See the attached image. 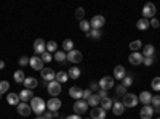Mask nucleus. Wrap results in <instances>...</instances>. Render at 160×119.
<instances>
[{
  "label": "nucleus",
  "instance_id": "1",
  "mask_svg": "<svg viewBox=\"0 0 160 119\" xmlns=\"http://www.w3.org/2000/svg\"><path fill=\"white\" fill-rule=\"evenodd\" d=\"M31 108H32V113H35L37 116H42L45 113V108H47V103L43 101V98H40V97H34L31 100Z\"/></svg>",
  "mask_w": 160,
  "mask_h": 119
},
{
  "label": "nucleus",
  "instance_id": "2",
  "mask_svg": "<svg viewBox=\"0 0 160 119\" xmlns=\"http://www.w3.org/2000/svg\"><path fill=\"white\" fill-rule=\"evenodd\" d=\"M122 103H123L125 108H135V106H138L139 100H138V97H136L135 94H127V95L123 97Z\"/></svg>",
  "mask_w": 160,
  "mask_h": 119
},
{
  "label": "nucleus",
  "instance_id": "3",
  "mask_svg": "<svg viewBox=\"0 0 160 119\" xmlns=\"http://www.w3.org/2000/svg\"><path fill=\"white\" fill-rule=\"evenodd\" d=\"M48 94L51 95V98H55V97H58L59 94H61V84L58 82V81H51V82H48Z\"/></svg>",
  "mask_w": 160,
  "mask_h": 119
},
{
  "label": "nucleus",
  "instance_id": "4",
  "mask_svg": "<svg viewBox=\"0 0 160 119\" xmlns=\"http://www.w3.org/2000/svg\"><path fill=\"white\" fill-rule=\"evenodd\" d=\"M99 84V89L101 90H111L112 87H114V77H111V76H104V77H101V81L98 82Z\"/></svg>",
  "mask_w": 160,
  "mask_h": 119
},
{
  "label": "nucleus",
  "instance_id": "5",
  "mask_svg": "<svg viewBox=\"0 0 160 119\" xmlns=\"http://www.w3.org/2000/svg\"><path fill=\"white\" fill-rule=\"evenodd\" d=\"M154 16H155V5L151 3V2H148V3L142 7V18H146V19L151 18L152 19Z\"/></svg>",
  "mask_w": 160,
  "mask_h": 119
},
{
  "label": "nucleus",
  "instance_id": "6",
  "mask_svg": "<svg viewBox=\"0 0 160 119\" xmlns=\"http://www.w3.org/2000/svg\"><path fill=\"white\" fill-rule=\"evenodd\" d=\"M87 110H88V103L85 101V100H77L75 103H74V113L75 114H85L87 113Z\"/></svg>",
  "mask_w": 160,
  "mask_h": 119
},
{
  "label": "nucleus",
  "instance_id": "7",
  "mask_svg": "<svg viewBox=\"0 0 160 119\" xmlns=\"http://www.w3.org/2000/svg\"><path fill=\"white\" fill-rule=\"evenodd\" d=\"M34 51L38 55H43L45 51H47V42L43 41V39H35V42H34Z\"/></svg>",
  "mask_w": 160,
  "mask_h": 119
},
{
  "label": "nucleus",
  "instance_id": "8",
  "mask_svg": "<svg viewBox=\"0 0 160 119\" xmlns=\"http://www.w3.org/2000/svg\"><path fill=\"white\" fill-rule=\"evenodd\" d=\"M106 24V19H104V16L102 15H96V16H93L91 18V21H90V26H91V29H99L101 31V28Z\"/></svg>",
  "mask_w": 160,
  "mask_h": 119
},
{
  "label": "nucleus",
  "instance_id": "9",
  "mask_svg": "<svg viewBox=\"0 0 160 119\" xmlns=\"http://www.w3.org/2000/svg\"><path fill=\"white\" fill-rule=\"evenodd\" d=\"M47 108H48V111H51V113H58V110L61 108V100H59L58 97L50 98V100L47 101Z\"/></svg>",
  "mask_w": 160,
  "mask_h": 119
},
{
  "label": "nucleus",
  "instance_id": "10",
  "mask_svg": "<svg viewBox=\"0 0 160 119\" xmlns=\"http://www.w3.org/2000/svg\"><path fill=\"white\" fill-rule=\"evenodd\" d=\"M16 111H18V114H19V116L28 117V116H31L32 108H31V105H29V103H19L18 106H16Z\"/></svg>",
  "mask_w": 160,
  "mask_h": 119
},
{
  "label": "nucleus",
  "instance_id": "11",
  "mask_svg": "<svg viewBox=\"0 0 160 119\" xmlns=\"http://www.w3.org/2000/svg\"><path fill=\"white\" fill-rule=\"evenodd\" d=\"M82 58H83V55L80 53L78 50H71V51H68V61H71V63H74V64H77V63H80L82 61Z\"/></svg>",
  "mask_w": 160,
  "mask_h": 119
},
{
  "label": "nucleus",
  "instance_id": "12",
  "mask_svg": "<svg viewBox=\"0 0 160 119\" xmlns=\"http://www.w3.org/2000/svg\"><path fill=\"white\" fill-rule=\"evenodd\" d=\"M128 61H130V64L138 66V64H142L144 57H142V53H139V51H131V55L128 57Z\"/></svg>",
  "mask_w": 160,
  "mask_h": 119
},
{
  "label": "nucleus",
  "instance_id": "13",
  "mask_svg": "<svg viewBox=\"0 0 160 119\" xmlns=\"http://www.w3.org/2000/svg\"><path fill=\"white\" fill-rule=\"evenodd\" d=\"M139 116H141V119H152L154 108L151 106V105H144V106L141 108V111H139Z\"/></svg>",
  "mask_w": 160,
  "mask_h": 119
},
{
  "label": "nucleus",
  "instance_id": "14",
  "mask_svg": "<svg viewBox=\"0 0 160 119\" xmlns=\"http://www.w3.org/2000/svg\"><path fill=\"white\" fill-rule=\"evenodd\" d=\"M29 64H31V68L35 69V71H42L43 69V61H42L40 57H31Z\"/></svg>",
  "mask_w": 160,
  "mask_h": 119
},
{
  "label": "nucleus",
  "instance_id": "15",
  "mask_svg": "<svg viewBox=\"0 0 160 119\" xmlns=\"http://www.w3.org/2000/svg\"><path fill=\"white\" fill-rule=\"evenodd\" d=\"M40 73H42V79H43V81H47V82L55 81V77H56V73L53 71L51 68H43Z\"/></svg>",
  "mask_w": 160,
  "mask_h": 119
},
{
  "label": "nucleus",
  "instance_id": "16",
  "mask_svg": "<svg viewBox=\"0 0 160 119\" xmlns=\"http://www.w3.org/2000/svg\"><path fill=\"white\" fill-rule=\"evenodd\" d=\"M18 95H19V100H21V103H29V101L34 98L32 90H29V89H24V90H21Z\"/></svg>",
  "mask_w": 160,
  "mask_h": 119
},
{
  "label": "nucleus",
  "instance_id": "17",
  "mask_svg": "<svg viewBox=\"0 0 160 119\" xmlns=\"http://www.w3.org/2000/svg\"><path fill=\"white\" fill-rule=\"evenodd\" d=\"M138 100H139V103H142V106H144V105H149L151 100H152V94L148 92V90H142L139 94V97H138Z\"/></svg>",
  "mask_w": 160,
  "mask_h": 119
},
{
  "label": "nucleus",
  "instance_id": "18",
  "mask_svg": "<svg viewBox=\"0 0 160 119\" xmlns=\"http://www.w3.org/2000/svg\"><path fill=\"white\" fill-rule=\"evenodd\" d=\"M123 111H125L123 103H122V101H118V100H115L114 105H112V113H114V116H122Z\"/></svg>",
  "mask_w": 160,
  "mask_h": 119
},
{
  "label": "nucleus",
  "instance_id": "19",
  "mask_svg": "<svg viewBox=\"0 0 160 119\" xmlns=\"http://www.w3.org/2000/svg\"><path fill=\"white\" fill-rule=\"evenodd\" d=\"M90 116H91V119H104V117H106V111H104L101 106H96V108L91 110Z\"/></svg>",
  "mask_w": 160,
  "mask_h": 119
},
{
  "label": "nucleus",
  "instance_id": "20",
  "mask_svg": "<svg viewBox=\"0 0 160 119\" xmlns=\"http://www.w3.org/2000/svg\"><path fill=\"white\" fill-rule=\"evenodd\" d=\"M127 76V71H125V68H123V66H115V68H114V79H118V81H122V79Z\"/></svg>",
  "mask_w": 160,
  "mask_h": 119
},
{
  "label": "nucleus",
  "instance_id": "21",
  "mask_svg": "<svg viewBox=\"0 0 160 119\" xmlns=\"http://www.w3.org/2000/svg\"><path fill=\"white\" fill-rule=\"evenodd\" d=\"M7 103L11 105V106H18V105L21 103L19 95H18V94H13V92H11V94H8V95H7Z\"/></svg>",
  "mask_w": 160,
  "mask_h": 119
},
{
  "label": "nucleus",
  "instance_id": "22",
  "mask_svg": "<svg viewBox=\"0 0 160 119\" xmlns=\"http://www.w3.org/2000/svg\"><path fill=\"white\" fill-rule=\"evenodd\" d=\"M82 94H83V90L80 89V87H77V85H74V87L69 89V95L72 98H75V100H82Z\"/></svg>",
  "mask_w": 160,
  "mask_h": 119
},
{
  "label": "nucleus",
  "instance_id": "23",
  "mask_svg": "<svg viewBox=\"0 0 160 119\" xmlns=\"http://www.w3.org/2000/svg\"><path fill=\"white\" fill-rule=\"evenodd\" d=\"M22 84H24V87H26V89L32 90V89H35V87L38 85V81H37L35 77H26Z\"/></svg>",
  "mask_w": 160,
  "mask_h": 119
},
{
  "label": "nucleus",
  "instance_id": "24",
  "mask_svg": "<svg viewBox=\"0 0 160 119\" xmlns=\"http://www.w3.org/2000/svg\"><path fill=\"white\" fill-rule=\"evenodd\" d=\"M136 28H138L139 31H146V29H149V28H151V23H149V19L141 18V19L136 23Z\"/></svg>",
  "mask_w": 160,
  "mask_h": 119
},
{
  "label": "nucleus",
  "instance_id": "25",
  "mask_svg": "<svg viewBox=\"0 0 160 119\" xmlns=\"http://www.w3.org/2000/svg\"><path fill=\"white\" fill-rule=\"evenodd\" d=\"M142 57L144 58H148V57H154V53H155V48H154V45L152 44H148V45H144V48H142Z\"/></svg>",
  "mask_w": 160,
  "mask_h": 119
},
{
  "label": "nucleus",
  "instance_id": "26",
  "mask_svg": "<svg viewBox=\"0 0 160 119\" xmlns=\"http://www.w3.org/2000/svg\"><path fill=\"white\" fill-rule=\"evenodd\" d=\"M87 103H88V106H93V108H96L98 106V105L101 103V98L98 97V95H95V94H93L88 100H87Z\"/></svg>",
  "mask_w": 160,
  "mask_h": 119
},
{
  "label": "nucleus",
  "instance_id": "27",
  "mask_svg": "<svg viewBox=\"0 0 160 119\" xmlns=\"http://www.w3.org/2000/svg\"><path fill=\"white\" fill-rule=\"evenodd\" d=\"M68 79H69V74L68 73H66V71H59V73H56L55 81H58L59 84H62V82H68Z\"/></svg>",
  "mask_w": 160,
  "mask_h": 119
},
{
  "label": "nucleus",
  "instance_id": "28",
  "mask_svg": "<svg viewBox=\"0 0 160 119\" xmlns=\"http://www.w3.org/2000/svg\"><path fill=\"white\" fill-rule=\"evenodd\" d=\"M112 105H114V100H111L109 97H108V98H104V100H101V108H102L104 111L112 110Z\"/></svg>",
  "mask_w": 160,
  "mask_h": 119
},
{
  "label": "nucleus",
  "instance_id": "29",
  "mask_svg": "<svg viewBox=\"0 0 160 119\" xmlns=\"http://www.w3.org/2000/svg\"><path fill=\"white\" fill-rule=\"evenodd\" d=\"M13 79H15V82H18V84H21V82H24V79H26V74L21 71V69H18V71H15V74H13Z\"/></svg>",
  "mask_w": 160,
  "mask_h": 119
},
{
  "label": "nucleus",
  "instance_id": "30",
  "mask_svg": "<svg viewBox=\"0 0 160 119\" xmlns=\"http://www.w3.org/2000/svg\"><path fill=\"white\" fill-rule=\"evenodd\" d=\"M47 51L48 53H55V51H58V44L55 42V41H48L47 42Z\"/></svg>",
  "mask_w": 160,
  "mask_h": 119
},
{
  "label": "nucleus",
  "instance_id": "31",
  "mask_svg": "<svg viewBox=\"0 0 160 119\" xmlns=\"http://www.w3.org/2000/svg\"><path fill=\"white\" fill-rule=\"evenodd\" d=\"M53 55H55V60L59 61V63H62V61L68 60V53H66V51H55Z\"/></svg>",
  "mask_w": 160,
  "mask_h": 119
},
{
  "label": "nucleus",
  "instance_id": "32",
  "mask_svg": "<svg viewBox=\"0 0 160 119\" xmlns=\"http://www.w3.org/2000/svg\"><path fill=\"white\" fill-rule=\"evenodd\" d=\"M68 74H69V77H71V79H78V77H80V69L77 68V66H72V68L69 69V73H68Z\"/></svg>",
  "mask_w": 160,
  "mask_h": 119
},
{
  "label": "nucleus",
  "instance_id": "33",
  "mask_svg": "<svg viewBox=\"0 0 160 119\" xmlns=\"http://www.w3.org/2000/svg\"><path fill=\"white\" fill-rule=\"evenodd\" d=\"M8 90H10V82L8 81H0V95L7 94Z\"/></svg>",
  "mask_w": 160,
  "mask_h": 119
},
{
  "label": "nucleus",
  "instance_id": "34",
  "mask_svg": "<svg viewBox=\"0 0 160 119\" xmlns=\"http://www.w3.org/2000/svg\"><path fill=\"white\" fill-rule=\"evenodd\" d=\"M139 48H142V42L138 41V39H136V41H133V42L130 44V50H131V51H138Z\"/></svg>",
  "mask_w": 160,
  "mask_h": 119
},
{
  "label": "nucleus",
  "instance_id": "35",
  "mask_svg": "<svg viewBox=\"0 0 160 119\" xmlns=\"http://www.w3.org/2000/svg\"><path fill=\"white\" fill-rule=\"evenodd\" d=\"M62 48H64V51H71V50H74V42L71 41V39H66V41L62 42Z\"/></svg>",
  "mask_w": 160,
  "mask_h": 119
},
{
  "label": "nucleus",
  "instance_id": "36",
  "mask_svg": "<svg viewBox=\"0 0 160 119\" xmlns=\"http://www.w3.org/2000/svg\"><path fill=\"white\" fill-rule=\"evenodd\" d=\"M80 29H82L85 34H88L90 31H91V26H90V21H80Z\"/></svg>",
  "mask_w": 160,
  "mask_h": 119
},
{
  "label": "nucleus",
  "instance_id": "37",
  "mask_svg": "<svg viewBox=\"0 0 160 119\" xmlns=\"http://www.w3.org/2000/svg\"><path fill=\"white\" fill-rule=\"evenodd\" d=\"M101 31L99 29H91L88 34H87V37H90V39H101Z\"/></svg>",
  "mask_w": 160,
  "mask_h": 119
},
{
  "label": "nucleus",
  "instance_id": "38",
  "mask_svg": "<svg viewBox=\"0 0 160 119\" xmlns=\"http://www.w3.org/2000/svg\"><path fill=\"white\" fill-rule=\"evenodd\" d=\"M151 87H152V90H155V92H158V90H160V77H158V76L152 79Z\"/></svg>",
  "mask_w": 160,
  "mask_h": 119
},
{
  "label": "nucleus",
  "instance_id": "39",
  "mask_svg": "<svg viewBox=\"0 0 160 119\" xmlns=\"http://www.w3.org/2000/svg\"><path fill=\"white\" fill-rule=\"evenodd\" d=\"M131 84H133V76H128V74H127V76L122 79V85H123V87H130Z\"/></svg>",
  "mask_w": 160,
  "mask_h": 119
},
{
  "label": "nucleus",
  "instance_id": "40",
  "mask_svg": "<svg viewBox=\"0 0 160 119\" xmlns=\"http://www.w3.org/2000/svg\"><path fill=\"white\" fill-rule=\"evenodd\" d=\"M83 16H85V10L83 8H77L75 10V18L80 19V21H83Z\"/></svg>",
  "mask_w": 160,
  "mask_h": 119
},
{
  "label": "nucleus",
  "instance_id": "41",
  "mask_svg": "<svg viewBox=\"0 0 160 119\" xmlns=\"http://www.w3.org/2000/svg\"><path fill=\"white\" fill-rule=\"evenodd\" d=\"M115 92H117V95H118V97H125V95H127V87L118 85V87L115 89Z\"/></svg>",
  "mask_w": 160,
  "mask_h": 119
},
{
  "label": "nucleus",
  "instance_id": "42",
  "mask_svg": "<svg viewBox=\"0 0 160 119\" xmlns=\"http://www.w3.org/2000/svg\"><path fill=\"white\" fill-rule=\"evenodd\" d=\"M151 103H152V108H157V106H160V95H152V100H151Z\"/></svg>",
  "mask_w": 160,
  "mask_h": 119
},
{
  "label": "nucleus",
  "instance_id": "43",
  "mask_svg": "<svg viewBox=\"0 0 160 119\" xmlns=\"http://www.w3.org/2000/svg\"><path fill=\"white\" fill-rule=\"evenodd\" d=\"M40 58H42V61H43V63H50V61L53 60V55H51V53H48V51H45V53H43L42 57H40Z\"/></svg>",
  "mask_w": 160,
  "mask_h": 119
},
{
  "label": "nucleus",
  "instance_id": "44",
  "mask_svg": "<svg viewBox=\"0 0 160 119\" xmlns=\"http://www.w3.org/2000/svg\"><path fill=\"white\" fill-rule=\"evenodd\" d=\"M91 95H93V92H91L90 89H87V90H83V94H82V100H85V101H87Z\"/></svg>",
  "mask_w": 160,
  "mask_h": 119
},
{
  "label": "nucleus",
  "instance_id": "45",
  "mask_svg": "<svg viewBox=\"0 0 160 119\" xmlns=\"http://www.w3.org/2000/svg\"><path fill=\"white\" fill-rule=\"evenodd\" d=\"M29 60L31 58H28V57H21L19 58V64L21 66H29Z\"/></svg>",
  "mask_w": 160,
  "mask_h": 119
},
{
  "label": "nucleus",
  "instance_id": "46",
  "mask_svg": "<svg viewBox=\"0 0 160 119\" xmlns=\"http://www.w3.org/2000/svg\"><path fill=\"white\" fill-rule=\"evenodd\" d=\"M144 66H152L154 64V57H148V58H144Z\"/></svg>",
  "mask_w": 160,
  "mask_h": 119
},
{
  "label": "nucleus",
  "instance_id": "47",
  "mask_svg": "<svg viewBox=\"0 0 160 119\" xmlns=\"http://www.w3.org/2000/svg\"><path fill=\"white\" fill-rule=\"evenodd\" d=\"M45 119H53V117H56L58 116V113H51V111H48V113H43L42 114Z\"/></svg>",
  "mask_w": 160,
  "mask_h": 119
},
{
  "label": "nucleus",
  "instance_id": "48",
  "mask_svg": "<svg viewBox=\"0 0 160 119\" xmlns=\"http://www.w3.org/2000/svg\"><path fill=\"white\" fill-rule=\"evenodd\" d=\"M98 97H99L101 100L108 98V92H106V90H101V89H99V92H98Z\"/></svg>",
  "mask_w": 160,
  "mask_h": 119
},
{
  "label": "nucleus",
  "instance_id": "49",
  "mask_svg": "<svg viewBox=\"0 0 160 119\" xmlns=\"http://www.w3.org/2000/svg\"><path fill=\"white\" fill-rule=\"evenodd\" d=\"M149 23H151V26H152V28H155V29H157L158 26H160V23H158V19H157V18H152Z\"/></svg>",
  "mask_w": 160,
  "mask_h": 119
},
{
  "label": "nucleus",
  "instance_id": "50",
  "mask_svg": "<svg viewBox=\"0 0 160 119\" xmlns=\"http://www.w3.org/2000/svg\"><path fill=\"white\" fill-rule=\"evenodd\" d=\"M90 90H99V84L91 82V84H90Z\"/></svg>",
  "mask_w": 160,
  "mask_h": 119
},
{
  "label": "nucleus",
  "instance_id": "51",
  "mask_svg": "<svg viewBox=\"0 0 160 119\" xmlns=\"http://www.w3.org/2000/svg\"><path fill=\"white\" fill-rule=\"evenodd\" d=\"M66 119H82V117H80L78 114H71V116H68Z\"/></svg>",
  "mask_w": 160,
  "mask_h": 119
},
{
  "label": "nucleus",
  "instance_id": "52",
  "mask_svg": "<svg viewBox=\"0 0 160 119\" xmlns=\"http://www.w3.org/2000/svg\"><path fill=\"white\" fill-rule=\"evenodd\" d=\"M3 68H5V61L0 60V69H3Z\"/></svg>",
  "mask_w": 160,
  "mask_h": 119
},
{
  "label": "nucleus",
  "instance_id": "53",
  "mask_svg": "<svg viewBox=\"0 0 160 119\" xmlns=\"http://www.w3.org/2000/svg\"><path fill=\"white\" fill-rule=\"evenodd\" d=\"M35 119H45V117H43V116H37Z\"/></svg>",
  "mask_w": 160,
  "mask_h": 119
},
{
  "label": "nucleus",
  "instance_id": "54",
  "mask_svg": "<svg viewBox=\"0 0 160 119\" xmlns=\"http://www.w3.org/2000/svg\"><path fill=\"white\" fill-rule=\"evenodd\" d=\"M157 119H160V117H157Z\"/></svg>",
  "mask_w": 160,
  "mask_h": 119
},
{
  "label": "nucleus",
  "instance_id": "55",
  "mask_svg": "<svg viewBox=\"0 0 160 119\" xmlns=\"http://www.w3.org/2000/svg\"><path fill=\"white\" fill-rule=\"evenodd\" d=\"M88 119H91V117H88Z\"/></svg>",
  "mask_w": 160,
  "mask_h": 119
}]
</instances>
